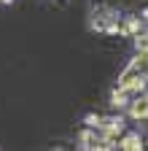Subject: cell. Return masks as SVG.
I'll list each match as a JSON object with an SVG mask.
<instances>
[{
  "label": "cell",
  "instance_id": "2",
  "mask_svg": "<svg viewBox=\"0 0 148 151\" xmlns=\"http://www.w3.org/2000/svg\"><path fill=\"white\" fill-rule=\"evenodd\" d=\"M140 146H143V140L137 135H129V138L121 140V148H129V151H132V148H140Z\"/></svg>",
  "mask_w": 148,
  "mask_h": 151
},
{
  "label": "cell",
  "instance_id": "3",
  "mask_svg": "<svg viewBox=\"0 0 148 151\" xmlns=\"http://www.w3.org/2000/svg\"><path fill=\"white\" fill-rule=\"evenodd\" d=\"M137 49L143 54H148V35H137Z\"/></svg>",
  "mask_w": 148,
  "mask_h": 151
},
{
  "label": "cell",
  "instance_id": "4",
  "mask_svg": "<svg viewBox=\"0 0 148 151\" xmlns=\"http://www.w3.org/2000/svg\"><path fill=\"white\" fill-rule=\"evenodd\" d=\"M3 3H14V0H3Z\"/></svg>",
  "mask_w": 148,
  "mask_h": 151
},
{
  "label": "cell",
  "instance_id": "1",
  "mask_svg": "<svg viewBox=\"0 0 148 151\" xmlns=\"http://www.w3.org/2000/svg\"><path fill=\"white\" fill-rule=\"evenodd\" d=\"M129 113H132L135 119H145V116H148V97H137V100H132Z\"/></svg>",
  "mask_w": 148,
  "mask_h": 151
}]
</instances>
